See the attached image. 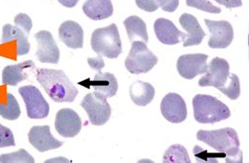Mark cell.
<instances>
[{"instance_id": "obj_21", "label": "cell", "mask_w": 249, "mask_h": 163, "mask_svg": "<svg viewBox=\"0 0 249 163\" xmlns=\"http://www.w3.org/2000/svg\"><path fill=\"white\" fill-rule=\"evenodd\" d=\"M83 11L92 20H103L112 15L113 6L111 0H87Z\"/></svg>"}, {"instance_id": "obj_24", "label": "cell", "mask_w": 249, "mask_h": 163, "mask_svg": "<svg viewBox=\"0 0 249 163\" xmlns=\"http://www.w3.org/2000/svg\"><path fill=\"white\" fill-rule=\"evenodd\" d=\"M164 163H191L186 148L182 145L175 144L169 147L163 157Z\"/></svg>"}, {"instance_id": "obj_31", "label": "cell", "mask_w": 249, "mask_h": 163, "mask_svg": "<svg viewBox=\"0 0 249 163\" xmlns=\"http://www.w3.org/2000/svg\"><path fill=\"white\" fill-rule=\"evenodd\" d=\"M14 21H15L16 25L24 28L28 33H30L32 27H33V22H32V19L29 15H27L26 14L20 13L18 15H16Z\"/></svg>"}, {"instance_id": "obj_4", "label": "cell", "mask_w": 249, "mask_h": 163, "mask_svg": "<svg viewBox=\"0 0 249 163\" xmlns=\"http://www.w3.org/2000/svg\"><path fill=\"white\" fill-rule=\"evenodd\" d=\"M90 44L98 56L107 59H117L123 51L119 31L115 24L96 29L91 35Z\"/></svg>"}, {"instance_id": "obj_29", "label": "cell", "mask_w": 249, "mask_h": 163, "mask_svg": "<svg viewBox=\"0 0 249 163\" xmlns=\"http://www.w3.org/2000/svg\"><path fill=\"white\" fill-rule=\"evenodd\" d=\"M186 4L189 7L196 8L210 14H219L221 12L220 8L215 6L208 0H186Z\"/></svg>"}, {"instance_id": "obj_9", "label": "cell", "mask_w": 249, "mask_h": 163, "mask_svg": "<svg viewBox=\"0 0 249 163\" xmlns=\"http://www.w3.org/2000/svg\"><path fill=\"white\" fill-rule=\"evenodd\" d=\"M37 43L36 56L41 63L58 64L60 61V50L53 38L52 33L48 31H40L35 34Z\"/></svg>"}, {"instance_id": "obj_11", "label": "cell", "mask_w": 249, "mask_h": 163, "mask_svg": "<svg viewBox=\"0 0 249 163\" xmlns=\"http://www.w3.org/2000/svg\"><path fill=\"white\" fill-rule=\"evenodd\" d=\"M160 110L164 119L172 123H180L186 119V103L178 94L166 95L161 101Z\"/></svg>"}, {"instance_id": "obj_1", "label": "cell", "mask_w": 249, "mask_h": 163, "mask_svg": "<svg viewBox=\"0 0 249 163\" xmlns=\"http://www.w3.org/2000/svg\"><path fill=\"white\" fill-rule=\"evenodd\" d=\"M36 80L53 101L73 102L79 94L78 89L62 70L41 68L36 72Z\"/></svg>"}, {"instance_id": "obj_33", "label": "cell", "mask_w": 249, "mask_h": 163, "mask_svg": "<svg viewBox=\"0 0 249 163\" xmlns=\"http://www.w3.org/2000/svg\"><path fill=\"white\" fill-rule=\"evenodd\" d=\"M156 1L159 7H161V9L164 12H168V13L175 12L179 6V0H156Z\"/></svg>"}, {"instance_id": "obj_20", "label": "cell", "mask_w": 249, "mask_h": 163, "mask_svg": "<svg viewBox=\"0 0 249 163\" xmlns=\"http://www.w3.org/2000/svg\"><path fill=\"white\" fill-rule=\"evenodd\" d=\"M179 23L184 30H186V39L183 41V46H196L201 44L203 38L205 37V33L202 30L201 26L199 25L197 19L190 15V14H183L179 17Z\"/></svg>"}, {"instance_id": "obj_16", "label": "cell", "mask_w": 249, "mask_h": 163, "mask_svg": "<svg viewBox=\"0 0 249 163\" xmlns=\"http://www.w3.org/2000/svg\"><path fill=\"white\" fill-rule=\"evenodd\" d=\"M157 39L166 45H176L186 39L187 34L179 31L169 19L158 18L154 25Z\"/></svg>"}, {"instance_id": "obj_5", "label": "cell", "mask_w": 249, "mask_h": 163, "mask_svg": "<svg viewBox=\"0 0 249 163\" xmlns=\"http://www.w3.org/2000/svg\"><path fill=\"white\" fill-rule=\"evenodd\" d=\"M131 49L125 59L124 66L130 74L149 73L156 65L158 59L143 41H132Z\"/></svg>"}, {"instance_id": "obj_17", "label": "cell", "mask_w": 249, "mask_h": 163, "mask_svg": "<svg viewBox=\"0 0 249 163\" xmlns=\"http://www.w3.org/2000/svg\"><path fill=\"white\" fill-rule=\"evenodd\" d=\"M35 69L36 66L32 60H26L16 65L6 66L2 72V83L9 86H17L21 81L27 79Z\"/></svg>"}, {"instance_id": "obj_30", "label": "cell", "mask_w": 249, "mask_h": 163, "mask_svg": "<svg viewBox=\"0 0 249 163\" xmlns=\"http://www.w3.org/2000/svg\"><path fill=\"white\" fill-rule=\"evenodd\" d=\"M14 146H16V141L13 132L8 127L0 124V148Z\"/></svg>"}, {"instance_id": "obj_13", "label": "cell", "mask_w": 249, "mask_h": 163, "mask_svg": "<svg viewBox=\"0 0 249 163\" xmlns=\"http://www.w3.org/2000/svg\"><path fill=\"white\" fill-rule=\"evenodd\" d=\"M208 56L204 54H190L180 56L177 68L178 74L186 79H193L207 71Z\"/></svg>"}, {"instance_id": "obj_32", "label": "cell", "mask_w": 249, "mask_h": 163, "mask_svg": "<svg viewBox=\"0 0 249 163\" xmlns=\"http://www.w3.org/2000/svg\"><path fill=\"white\" fill-rule=\"evenodd\" d=\"M135 3L138 8L148 13L156 12L159 8V5L156 0H135Z\"/></svg>"}, {"instance_id": "obj_2", "label": "cell", "mask_w": 249, "mask_h": 163, "mask_svg": "<svg viewBox=\"0 0 249 163\" xmlns=\"http://www.w3.org/2000/svg\"><path fill=\"white\" fill-rule=\"evenodd\" d=\"M196 138L209 145L218 153L225 156V163H243V154L240 150V139L237 132L232 128L219 130H199Z\"/></svg>"}, {"instance_id": "obj_18", "label": "cell", "mask_w": 249, "mask_h": 163, "mask_svg": "<svg viewBox=\"0 0 249 163\" xmlns=\"http://www.w3.org/2000/svg\"><path fill=\"white\" fill-rule=\"evenodd\" d=\"M59 37L68 48L82 49L84 47V30L75 21L67 20L59 28Z\"/></svg>"}, {"instance_id": "obj_35", "label": "cell", "mask_w": 249, "mask_h": 163, "mask_svg": "<svg viewBox=\"0 0 249 163\" xmlns=\"http://www.w3.org/2000/svg\"><path fill=\"white\" fill-rule=\"evenodd\" d=\"M218 4L223 5L226 8L232 9V8H238L243 5L242 0H215Z\"/></svg>"}, {"instance_id": "obj_28", "label": "cell", "mask_w": 249, "mask_h": 163, "mask_svg": "<svg viewBox=\"0 0 249 163\" xmlns=\"http://www.w3.org/2000/svg\"><path fill=\"white\" fill-rule=\"evenodd\" d=\"M194 156L196 163H218L219 159H225V156L222 153L212 154L199 146L194 147Z\"/></svg>"}, {"instance_id": "obj_19", "label": "cell", "mask_w": 249, "mask_h": 163, "mask_svg": "<svg viewBox=\"0 0 249 163\" xmlns=\"http://www.w3.org/2000/svg\"><path fill=\"white\" fill-rule=\"evenodd\" d=\"M29 33L20 26H13L6 24L2 29V43L17 40L18 42V56H25L30 52V43L28 41Z\"/></svg>"}, {"instance_id": "obj_26", "label": "cell", "mask_w": 249, "mask_h": 163, "mask_svg": "<svg viewBox=\"0 0 249 163\" xmlns=\"http://www.w3.org/2000/svg\"><path fill=\"white\" fill-rule=\"evenodd\" d=\"M218 91L232 100L239 98L241 95V84L238 75L235 74H229L227 83L222 88L218 89Z\"/></svg>"}, {"instance_id": "obj_10", "label": "cell", "mask_w": 249, "mask_h": 163, "mask_svg": "<svg viewBox=\"0 0 249 163\" xmlns=\"http://www.w3.org/2000/svg\"><path fill=\"white\" fill-rule=\"evenodd\" d=\"M204 22L211 33L208 41V46L210 48L225 49L232 43L234 38V30L228 21H213L210 19H204Z\"/></svg>"}, {"instance_id": "obj_25", "label": "cell", "mask_w": 249, "mask_h": 163, "mask_svg": "<svg viewBox=\"0 0 249 163\" xmlns=\"http://www.w3.org/2000/svg\"><path fill=\"white\" fill-rule=\"evenodd\" d=\"M21 111L18 101L12 94H7V104L0 103V116L7 120H16L20 117Z\"/></svg>"}, {"instance_id": "obj_15", "label": "cell", "mask_w": 249, "mask_h": 163, "mask_svg": "<svg viewBox=\"0 0 249 163\" xmlns=\"http://www.w3.org/2000/svg\"><path fill=\"white\" fill-rule=\"evenodd\" d=\"M28 140L32 146L40 153L58 149L63 145L62 141L52 135L48 125L32 127L28 133Z\"/></svg>"}, {"instance_id": "obj_8", "label": "cell", "mask_w": 249, "mask_h": 163, "mask_svg": "<svg viewBox=\"0 0 249 163\" xmlns=\"http://www.w3.org/2000/svg\"><path fill=\"white\" fill-rule=\"evenodd\" d=\"M230 66L228 62L220 58H215L212 59L207 67V71L199 81L200 87H215L217 89L222 88L228 81Z\"/></svg>"}, {"instance_id": "obj_7", "label": "cell", "mask_w": 249, "mask_h": 163, "mask_svg": "<svg viewBox=\"0 0 249 163\" xmlns=\"http://www.w3.org/2000/svg\"><path fill=\"white\" fill-rule=\"evenodd\" d=\"M81 106L87 112L89 122L95 126L105 125L110 119L111 108L107 98L95 93L88 94L83 98Z\"/></svg>"}, {"instance_id": "obj_12", "label": "cell", "mask_w": 249, "mask_h": 163, "mask_svg": "<svg viewBox=\"0 0 249 163\" xmlns=\"http://www.w3.org/2000/svg\"><path fill=\"white\" fill-rule=\"evenodd\" d=\"M79 84L89 89L93 88L94 93L103 98H112L118 91V82L114 74L102 73L101 71L98 72L93 78H88L87 80L81 81Z\"/></svg>"}, {"instance_id": "obj_6", "label": "cell", "mask_w": 249, "mask_h": 163, "mask_svg": "<svg viewBox=\"0 0 249 163\" xmlns=\"http://www.w3.org/2000/svg\"><path fill=\"white\" fill-rule=\"evenodd\" d=\"M18 93L25 102L29 119H42L48 117L50 112L49 104L36 86H22L18 89Z\"/></svg>"}, {"instance_id": "obj_36", "label": "cell", "mask_w": 249, "mask_h": 163, "mask_svg": "<svg viewBox=\"0 0 249 163\" xmlns=\"http://www.w3.org/2000/svg\"><path fill=\"white\" fill-rule=\"evenodd\" d=\"M58 1L62 4V6H64L66 8H73L79 2V0H58Z\"/></svg>"}, {"instance_id": "obj_14", "label": "cell", "mask_w": 249, "mask_h": 163, "mask_svg": "<svg viewBox=\"0 0 249 163\" xmlns=\"http://www.w3.org/2000/svg\"><path fill=\"white\" fill-rule=\"evenodd\" d=\"M55 128L62 137L71 138L81 132L82 119L74 110L61 109L56 115Z\"/></svg>"}, {"instance_id": "obj_23", "label": "cell", "mask_w": 249, "mask_h": 163, "mask_svg": "<svg viewBox=\"0 0 249 163\" xmlns=\"http://www.w3.org/2000/svg\"><path fill=\"white\" fill-rule=\"evenodd\" d=\"M124 27L130 42L134 40L135 37H140L146 44L149 41V35L147 31V26L144 20L136 15H131L125 18L124 21Z\"/></svg>"}, {"instance_id": "obj_22", "label": "cell", "mask_w": 249, "mask_h": 163, "mask_svg": "<svg viewBox=\"0 0 249 163\" xmlns=\"http://www.w3.org/2000/svg\"><path fill=\"white\" fill-rule=\"evenodd\" d=\"M129 96L134 104L138 106H147L156 96L154 86L148 82L136 81L129 88Z\"/></svg>"}, {"instance_id": "obj_27", "label": "cell", "mask_w": 249, "mask_h": 163, "mask_svg": "<svg viewBox=\"0 0 249 163\" xmlns=\"http://www.w3.org/2000/svg\"><path fill=\"white\" fill-rule=\"evenodd\" d=\"M1 163H34L35 160L31 155L24 149L11 154H3L0 156Z\"/></svg>"}, {"instance_id": "obj_3", "label": "cell", "mask_w": 249, "mask_h": 163, "mask_svg": "<svg viewBox=\"0 0 249 163\" xmlns=\"http://www.w3.org/2000/svg\"><path fill=\"white\" fill-rule=\"evenodd\" d=\"M195 119L202 124H214L230 118V109L223 102L208 95H196L193 99Z\"/></svg>"}, {"instance_id": "obj_34", "label": "cell", "mask_w": 249, "mask_h": 163, "mask_svg": "<svg viewBox=\"0 0 249 163\" xmlns=\"http://www.w3.org/2000/svg\"><path fill=\"white\" fill-rule=\"evenodd\" d=\"M88 62H89V65L98 72H100L105 67V61L102 56H98L97 58H94V59L89 58L88 59Z\"/></svg>"}]
</instances>
